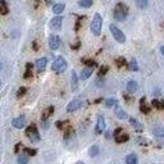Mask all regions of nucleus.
<instances>
[{
    "label": "nucleus",
    "mask_w": 164,
    "mask_h": 164,
    "mask_svg": "<svg viewBox=\"0 0 164 164\" xmlns=\"http://www.w3.org/2000/svg\"><path fill=\"white\" fill-rule=\"evenodd\" d=\"M127 14H128V8H127V5L123 4V3H118L116 5V8H114V12H113V16L114 18H116V21H124L126 17H127Z\"/></svg>",
    "instance_id": "nucleus-1"
},
{
    "label": "nucleus",
    "mask_w": 164,
    "mask_h": 164,
    "mask_svg": "<svg viewBox=\"0 0 164 164\" xmlns=\"http://www.w3.org/2000/svg\"><path fill=\"white\" fill-rule=\"evenodd\" d=\"M101 27H103V18L99 13H96L94 16V19H92L91 22V26H90V30L92 32V35H95V36H99L101 32Z\"/></svg>",
    "instance_id": "nucleus-2"
},
{
    "label": "nucleus",
    "mask_w": 164,
    "mask_h": 164,
    "mask_svg": "<svg viewBox=\"0 0 164 164\" xmlns=\"http://www.w3.org/2000/svg\"><path fill=\"white\" fill-rule=\"evenodd\" d=\"M109 30H110L113 37L116 39L117 42H119V44H124V42H126V36H124L123 31H120L116 25H110L109 26Z\"/></svg>",
    "instance_id": "nucleus-3"
},
{
    "label": "nucleus",
    "mask_w": 164,
    "mask_h": 164,
    "mask_svg": "<svg viewBox=\"0 0 164 164\" xmlns=\"http://www.w3.org/2000/svg\"><path fill=\"white\" fill-rule=\"evenodd\" d=\"M67 62L66 59L63 58V56H58V58L55 59V62L51 64V69L55 71V72H58V73H62L64 72V71L67 69Z\"/></svg>",
    "instance_id": "nucleus-4"
},
{
    "label": "nucleus",
    "mask_w": 164,
    "mask_h": 164,
    "mask_svg": "<svg viewBox=\"0 0 164 164\" xmlns=\"http://www.w3.org/2000/svg\"><path fill=\"white\" fill-rule=\"evenodd\" d=\"M26 136L31 140V142H37V141H40V133H39L37 127L35 126V124H31V126L26 130Z\"/></svg>",
    "instance_id": "nucleus-5"
},
{
    "label": "nucleus",
    "mask_w": 164,
    "mask_h": 164,
    "mask_svg": "<svg viewBox=\"0 0 164 164\" xmlns=\"http://www.w3.org/2000/svg\"><path fill=\"white\" fill-rule=\"evenodd\" d=\"M83 105V100L82 97H77V99H73L68 105H67V112L68 113H73L76 110H78Z\"/></svg>",
    "instance_id": "nucleus-6"
},
{
    "label": "nucleus",
    "mask_w": 164,
    "mask_h": 164,
    "mask_svg": "<svg viewBox=\"0 0 164 164\" xmlns=\"http://www.w3.org/2000/svg\"><path fill=\"white\" fill-rule=\"evenodd\" d=\"M62 25H63V18L59 17V16L51 18V21H50V27H51V30H54V31H60L62 30Z\"/></svg>",
    "instance_id": "nucleus-7"
},
{
    "label": "nucleus",
    "mask_w": 164,
    "mask_h": 164,
    "mask_svg": "<svg viewBox=\"0 0 164 164\" xmlns=\"http://www.w3.org/2000/svg\"><path fill=\"white\" fill-rule=\"evenodd\" d=\"M105 130V119L101 116H97V122H96V127H95V133L96 135H100L103 133V131Z\"/></svg>",
    "instance_id": "nucleus-8"
},
{
    "label": "nucleus",
    "mask_w": 164,
    "mask_h": 164,
    "mask_svg": "<svg viewBox=\"0 0 164 164\" xmlns=\"http://www.w3.org/2000/svg\"><path fill=\"white\" fill-rule=\"evenodd\" d=\"M49 46H50L51 50H56V49H59V46H60V39L56 36V35H51V36L49 37Z\"/></svg>",
    "instance_id": "nucleus-9"
},
{
    "label": "nucleus",
    "mask_w": 164,
    "mask_h": 164,
    "mask_svg": "<svg viewBox=\"0 0 164 164\" xmlns=\"http://www.w3.org/2000/svg\"><path fill=\"white\" fill-rule=\"evenodd\" d=\"M12 124L14 128H18V130H21V128H23L26 126V118L25 116H21V117H17V118H14L12 120Z\"/></svg>",
    "instance_id": "nucleus-10"
},
{
    "label": "nucleus",
    "mask_w": 164,
    "mask_h": 164,
    "mask_svg": "<svg viewBox=\"0 0 164 164\" xmlns=\"http://www.w3.org/2000/svg\"><path fill=\"white\" fill-rule=\"evenodd\" d=\"M94 67H85L83 69H82V72H81V74H80V78L82 81H85V80H87V78L92 74V72H94V69H92Z\"/></svg>",
    "instance_id": "nucleus-11"
},
{
    "label": "nucleus",
    "mask_w": 164,
    "mask_h": 164,
    "mask_svg": "<svg viewBox=\"0 0 164 164\" xmlns=\"http://www.w3.org/2000/svg\"><path fill=\"white\" fill-rule=\"evenodd\" d=\"M46 64H48V59L46 58H40L36 60V68L39 72H44L45 68H46Z\"/></svg>",
    "instance_id": "nucleus-12"
},
{
    "label": "nucleus",
    "mask_w": 164,
    "mask_h": 164,
    "mask_svg": "<svg viewBox=\"0 0 164 164\" xmlns=\"http://www.w3.org/2000/svg\"><path fill=\"white\" fill-rule=\"evenodd\" d=\"M137 89H139V85H137L136 81H133V80L128 81V83H127V91H128V94H135V92L137 91Z\"/></svg>",
    "instance_id": "nucleus-13"
},
{
    "label": "nucleus",
    "mask_w": 164,
    "mask_h": 164,
    "mask_svg": "<svg viewBox=\"0 0 164 164\" xmlns=\"http://www.w3.org/2000/svg\"><path fill=\"white\" fill-rule=\"evenodd\" d=\"M71 89L72 91H76L78 89V77L74 71H72V76H71Z\"/></svg>",
    "instance_id": "nucleus-14"
},
{
    "label": "nucleus",
    "mask_w": 164,
    "mask_h": 164,
    "mask_svg": "<svg viewBox=\"0 0 164 164\" xmlns=\"http://www.w3.org/2000/svg\"><path fill=\"white\" fill-rule=\"evenodd\" d=\"M114 140H116V142H117V144H123V142H126V141H128V140H130V136H128L127 133L122 132V133L117 135V136H114Z\"/></svg>",
    "instance_id": "nucleus-15"
},
{
    "label": "nucleus",
    "mask_w": 164,
    "mask_h": 164,
    "mask_svg": "<svg viewBox=\"0 0 164 164\" xmlns=\"http://www.w3.org/2000/svg\"><path fill=\"white\" fill-rule=\"evenodd\" d=\"M140 109H141V112L144 113V114H149V113H150V108H149V105L146 104V99L145 97L141 99V101H140Z\"/></svg>",
    "instance_id": "nucleus-16"
},
{
    "label": "nucleus",
    "mask_w": 164,
    "mask_h": 164,
    "mask_svg": "<svg viewBox=\"0 0 164 164\" xmlns=\"http://www.w3.org/2000/svg\"><path fill=\"white\" fill-rule=\"evenodd\" d=\"M130 123H131V126L135 128V130H136V131H142V130H144V127H142V124L139 122V120L136 119V118H130Z\"/></svg>",
    "instance_id": "nucleus-17"
},
{
    "label": "nucleus",
    "mask_w": 164,
    "mask_h": 164,
    "mask_svg": "<svg viewBox=\"0 0 164 164\" xmlns=\"http://www.w3.org/2000/svg\"><path fill=\"white\" fill-rule=\"evenodd\" d=\"M104 104H105L106 108H116V106L118 105V100H117V99L110 97V99H106Z\"/></svg>",
    "instance_id": "nucleus-18"
},
{
    "label": "nucleus",
    "mask_w": 164,
    "mask_h": 164,
    "mask_svg": "<svg viewBox=\"0 0 164 164\" xmlns=\"http://www.w3.org/2000/svg\"><path fill=\"white\" fill-rule=\"evenodd\" d=\"M53 113H54V106H49V108H46V109L44 110V113H42L41 119H48L49 117L53 116Z\"/></svg>",
    "instance_id": "nucleus-19"
},
{
    "label": "nucleus",
    "mask_w": 164,
    "mask_h": 164,
    "mask_svg": "<svg viewBox=\"0 0 164 164\" xmlns=\"http://www.w3.org/2000/svg\"><path fill=\"white\" fill-rule=\"evenodd\" d=\"M64 8H66V5L64 4H55L54 6H53V12L56 14V16H59V14H62L63 13V10H64Z\"/></svg>",
    "instance_id": "nucleus-20"
},
{
    "label": "nucleus",
    "mask_w": 164,
    "mask_h": 164,
    "mask_svg": "<svg viewBox=\"0 0 164 164\" xmlns=\"http://www.w3.org/2000/svg\"><path fill=\"white\" fill-rule=\"evenodd\" d=\"M0 12H2L3 16L8 14V12H9L8 5H6V2H5V0H0Z\"/></svg>",
    "instance_id": "nucleus-21"
},
{
    "label": "nucleus",
    "mask_w": 164,
    "mask_h": 164,
    "mask_svg": "<svg viewBox=\"0 0 164 164\" xmlns=\"http://www.w3.org/2000/svg\"><path fill=\"white\" fill-rule=\"evenodd\" d=\"M99 146L97 145H94V146H91L90 147V150H89V155L91 156V158H95V156H97V154H99Z\"/></svg>",
    "instance_id": "nucleus-22"
},
{
    "label": "nucleus",
    "mask_w": 164,
    "mask_h": 164,
    "mask_svg": "<svg viewBox=\"0 0 164 164\" xmlns=\"http://www.w3.org/2000/svg\"><path fill=\"white\" fill-rule=\"evenodd\" d=\"M137 162H139L137 160V156L135 155V154H130L126 158V163L127 164H137Z\"/></svg>",
    "instance_id": "nucleus-23"
},
{
    "label": "nucleus",
    "mask_w": 164,
    "mask_h": 164,
    "mask_svg": "<svg viewBox=\"0 0 164 164\" xmlns=\"http://www.w3.org/2000/svg\"><path fill=\"white\" fill-rule=\"evenodd\" d=\"M147 4H149V0H136V6L139 9L147 8Z\"/></svg>",
    "instance_id": "nucleus-24"
},
{
    "label": "nucleus",
    "mask_w": 164,
    "mask_h": 164,
    "mask_svg": "<svg viewBox=\"0 0 164 164\" xmlns=\"http://www.w3.org/2000/svg\"><path fill=\"white\" fill-rule=\"evenodd\" d=\"M56 127L60 128V130H63V131H66V130H68V128H71L68 120H66V122H60V120H59V122H56Z\"/></svg>",
    "instance_id": "nucleus-25"
},
{
    "label": "nucleus",
    "mask_w": 164,
    "mask_h": 164,
    "mask_svg": "<svg viewBox=\"0 0 164 164\" xmlns=\"http://www.w3.org/2000/svg\"><path fill=\"white\" fill-rule=\"evenodd\" d=\"M116 116L119 118V119H126L128 116H127V113L123 110V109H119V108H117L116 109Z\"/></svg>",
    "instance_id": "nucleus-26"
},
{
    "label": "nucleus",
    "mask_w": 164,
    "mask_h": 164,
    "mask_svg": "<svg viewBox=\"0 0 164 164\" xmlns=\"http://www.w3.org/2000/svg\"><path fill=\"white\" fill-rule=\"evenodd\" d=\"M151 105L154 106V108L159 109V110L164 109V101H159V100H156V99H154V100L151 101Z\"/></svg>",
    "instance_id": "nucleus-27"
},
{
    "label": "nucleus",
    "mask_w": 164,
    "mask_h": 164,
    "mask_svg": "<svg viewBox=\"0 0 164 164\" xmlns=\"http://www.w3.org/2000/svg\"><path fill=\"white\" fill-rule=\"evenodd\" d=\"M78 5L82 6V8H90L92 5V0H80L78 2Z\"/></svg>",
    "instance_id": "nucleus-28"
},
{
    "label": "nucleus",
    "mask_w": 164,
    "mask_h": 164,
    "mask_svg": "<svg viewBox=\"0 0 164 164\" xmlns=\"http://www.w3.org/2000/svg\"><path fill=\"white\" fill-rule=\"evenodd\" d=\"M136 141L139 142V145H141V146H144V145H150V140H147V139H145V137H139V139H136Z\"/></svg>",
    "instance_id": "nucleus-29"
},
{
    "label": "nucleus",
    "mask_w": 164,
    "mask_h": 164,
    "mask_svg": "<svg viewBox=\"0 0 164 164\" xmlns=\"http://www.w3.org/2000/svg\"><path fill=\"white\" fill-rule=\"evenodd\" d=\"M23 153L25 154H27L28 156H35V155H36V150H35V149H30V147H25L23 149Z\"/></svg>",
    "instance_id": "nucleus-30"
},
{
    "label": "nucleus",
    "mask_w": 164,
    "mask_h": 164,
    "mask_svg": "<svg viewBox=\"0 0 164 164\" xmlns=\"http://www.w3.org/2000/svg\"><path fill=\"white\" fill-rule=\"evenodd\" d=\"M128 67H130V69H131V71H135V72H136V71H139L137 62L135 60V59H132V60L130 62V64H128Z\"/></svg>",
    "instance_id": "nucleus-31"
},
{
    "label": "nucleus",
    "mask_w": 164,
    "mask_h": 164,
    "mask_svg": "<svg viewBox=\"0 0 164 164\" xmlns=\"http://www.w3.org/2000/svg\"><path fill=\"white\" fill-rule=\"evenodd\" d=\"M18 164H27L28 163V156L26 155H19L18 156V159H17Z\"/></svg>",
    "instance_id": "nucleus-32"
},
{
    "label": "nucleus",
    "mask_w": 164,
    "mask_h": 164,
    "mask_svg": "<svg viewBox=\"0 0 164 164\" xmlns=\"http://www.w3.org/2000/svg\"><path fill=\"white\" fill-rule=\"evenodd\" d=\"M116 64H117V67H118V68H122L123 66H126V60H124V58H118V59L116 60Z\"/></svg>",
    "instance_id": "nucleus-33"
},
{
    "label": "nucleus",
    "mask_w": 164,
    "mask_h": 164,
    "mask_svg": "<svg viewBox=\"0 0 164 164\" xmlns=\"http://www.w3.org/2000/svg\"><path fill=\"white\" fill-rule=\"evenodd\" d=\"M104 82H105V81H104L103 76H99V77H97V80H96V86H97V87H103L104 85H105Z\"/></svg>",
    "instance_id": "nucleus-34"
},
{
    "label": "nucleus",
    "mask_w": 164,
    "mask_h": 164,
    "mask_svg": "<svg viewBox=\"0 0 164 164\" xmlns=\"http://www.w3.org/2000/svg\"><path fill=\"white\" fill-rule=\"evenodd\" d=\"M26 91H27L26 87H23V86H22V87H19L18 91H17V96H18V97H19V96H23V95L26 94Z\"/></svg>",
    "instance_id": "nucleus-35"
},
{
    "label": "nucleus",
    "mask_w": 164,
    "mask_h": 164,
    "mask_svg": "<svg viewBox=\"0 0 164 164\" xmlns=\"http://www.w3.org/2000/svg\"><path fill=\"white\" fill-rule=\"evenodd\" d=\"M83 18H85V17H80V18L77 19V23H76V27H74L76 31H78V30L81 28V23H82V19H83Z\"/></svg>",
    "instance_id": "nucleus-36"
},
{
    "label": "nucleus",
    "mask_w": 164,
    "mask_h": 164,
    "mask_svg": "<svg viewBox=\"0 0 164 164\" xmlns=\"http://www.w3.org/2000/svg\"><path fill=\"white\" fill-rule=\"evenodd\" d=\"M108 69H109L108 66H103V67H100V72H99V74H100V76H104L106 72H108Z\"/></svg>",
    "instance_id": "nucleus-37"
},
{
    "label": "nucleus",
    "mask_w": 164,
    "mask_h": 164,
    "mask_svg": "<svg viewBox=\"0 0 164 164\" xmlns=\"http://www.w3.org/2000/svg\"><path fill=\"white\" fill-rule=\"evenodd\" d=\"M23 77L26 78V80L27 78H30V77H32V69H26V73L23 74Z\"/></svg>",
    "instance_id": "nucleus-38"
},
{
    "label": "nucleus",
    "mask_w": 164,
    "mask_h": 164,
    "mask_svg": "<svg viewBox=\"0 0 164 164\" xmlns=\"http://www.w3.org/2000/svg\"><path fill=\"white\" fill-rule=\"evenodd\" d=\"M80 45H81V42L80 41H76V44H73V45H71V48H72V50H77L78 48H80Z\"/></svg>",
    "instance_id": "nucleus-39"
},
{
    "label": "nucleus",
    "mask_w": 164,
    "mask_h": 164,
    "mask_svg": "<svg viewBox=\"0 0 164 164\" xmlns=\"http://www.w3.org/2000/svg\"><path fill=\"white\" fill-rule=\"evenodd\" d=\"M85 63H86L89 67H96V62H94V60H86Z\"/></svg>",
    "instance_id": "nucleus-40"
},
{
    "label": "nucleus",
    "mask_w": 164,
    "mask_h": 164,
    "mask_svg": "<svg viewBox=\"0 0 164 164\" xmlns=\"http://www.w3.org/2000/svg\"><path fill=\"white\" fill-rule=\"evenodd\" d=\"M122 132H123V128H120V127H119V128H117V130H116V131L113 132V136H117V135L122 133Z\"/></svg>",
    "instance_id": "nucleus-41"
},
{
    "label": "nucleus",
    "mask_w": 164,
    "mask_h": 164,
    "mask_svg": "<svg viewBox=\"0 0 164 164\" xmlns=\"http://www.w3.org/2000/svg\"><path fill=\"white\" fill-rule=\"evenodd\" d=\"M26 68H27V69H32V64H31V63H27V64H26Z\"/></svg>",
    "instance_id": "nucleus-42"
},
{
    "label": "nucleus",
    "mask_w": 164,
    "mask_h": 164,
    "mask_svg": "<svg viewBox=\"0 0 164 164\" xmlns=\"http://www.w3.org/2000/svg\"><path fill=\"white\" fill-rule=\"evenodd\" d=\"M32 46H33V49H35V50H37V42H36V41H33Z\"/></svg>",
    "instance_id": "nucleus-43"
},
{
    "label": "nucleus",
    "mask_w": 164,
    "mask_h": 164,
    "mask_svg": "<svg viewBox=\"0 0 164 164\" xmlns=\"http://www.w3.org/2000/svg\"><path fill=\"white\" fill-rule=\"evenodd\" d=\"M19 146H21V144H17V145H16V149H14V151H16V153H18V150H19Z\"/></svg>",
    "instance_id": "nucleus-44"
},
{
    "label": "nucleus",
    "mask_w": 164,
    "mask_h": 164,
    "mask_svg": "<svg viewBox=\"0 0 164 164\" xmlns=\"http://www.w3.org/2000/svg\"><path fill=\"white\" fill-rule=\"evenodd\" d=\"M160 51H162V54L164 55V46H162V49H160Z\"/></svg>",
    "instance_id": "nucleus-45"
},
{
    "label": "nucleus",
    "mask_w": 164,
    "mask_h": 164,
    "mask_svg": "<svg viewBox=\"0 0 164 164\" xmlns=\"http://www.w3.org/2000/svg\"><path fill=\"white\" fill-rule=\"evenodd\" d=\"M163 130H164V127H163Z\"/></svg>",
    "instance_id": "nucleus-46"
}]
</instances>
